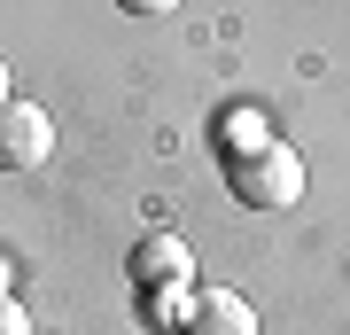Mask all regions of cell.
<instances>
[{"instance_id": "obj_6", "label": "cell", "mask_w": 350, "mask_h": 335, "mask_svg": "<svg viewBox=\"0 0 350 335\" xmlns=\"http://www.w3.org/2000/svg\"><path fill=\"white\" fill-rule=\"evenodd\" d=\"M0 335H31V320H24V304H16V297H0Z\"/></svg>"}, {"instance_id": "obj_2", "label": "cell", "mask_w": 350, "mask_h": 335, "mask_svg": "<svg viewBox=\"0 0 350 335\" xmlns=\"http://www.w3.org/2000/svg\"><path fill=\"white\" fill-rule=\"evenodd\" d=\"M55 149V125L39 101H0V172H31Z\"/></svg>"}, {"instance_id": "obj_9", "label": "cell", "mask_w": 350, "mask_h": 335, "mask_svg": "<svg viewBox=\"0 0 350 335\" xmlns=\"http://www.w3.org/2000/svg\"><path fill=\"white\" fill-rule=\"evenodd\" d=\"M0 101H16V94H8V62H0Z\"/></svg>"}, {"instance_id": "obj_7", "label": "cell", "mask_w": 350, "mask_h": 335, "mask_svg": "<svg viewBox=\"0 0 350 335\" xmlns=\"http://www.w3.org/2000/svg\"><path fill=\"white\" fill-rule=\"evenodd\" d=\"M117 8H125V16H172L179 0H117Z\"/></svg>"}, {"instance_id": "obj_5", "label": "cell", "mask_w": 350, "mask_h": 335, "mask_svg": "<svg viewBox=\"0 0 350 335\" xmlns=\"http://www.w3.org/2000/svg\"><path fill=\"white\" fill-rule=\"evenodd\" d=\"M226 140H241L234 156H250V149H265L273 133H265V117H257V110H218V149H226Z\"/></svg>"}, {"instance_id": "obj_4", "label": "cell", "mask_w": 350, "mask_h": 335, "mask_svg": "<svg viewBox=\"0 0 350 335\" xmlns=\"http://www.w3.org/2000/svg\"><path fill=\"white\" fill-rule=\"evenodd\" d=\"M179 335H257V312L241 288H195L187 297V327Z\"/></svg>"}, {"instance_id": "obj_8", "label": "cell", "mask_w": 350, "mask_h": 335, "mask_svg": "<svg viewBox=\"0 0 350 335\" xmlns=\"http://www.w3.org/2000/svg\"><path fill=\"white\" fill-rule=\"evenodd\" d=\"M8 273H16V265H8V258H0V297H8Z\"/></svg>"}, {"instance_id": "obj_1", "label": "cell", "mask_w": 350, "mask_h": 335, "mask_svg": "<svg viewBox=\"0 0 350 335\" xmlns=\"http://www.w3.org/2000/svg\"><path fill=\"white\" fill-rule=\"evenodd\" d=\"M226 187H234L250 211H296V195H304V156L288 149V140H265V149H250V156L226 164Z\"/></svg>"}, {"instance_id": "obj_3", "label": "cell", "mask_w": 350, "mask_h": 335, "mask_svg": "<svg viewBox=\"0 0 350 335\" xmlns=\"http://www.w3.org/2000/svg\"><path fill=\"white\" fill-rule=\"evenodd\" d=\"M133 281L148 288V297L187 288V281H195V249L179 242V234H140V242H133Z\"/></svg>"}]
</instances>
